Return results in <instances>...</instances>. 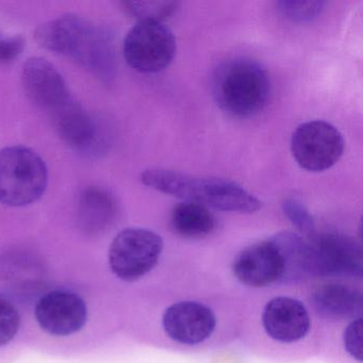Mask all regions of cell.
<instances>
[{
	"instance_id": "5b68a950",
	"label": "cell",
	"mask_w": 363,
	"mask_h": 363,
	"mask_svg": "<svg viewBox=\"0 0 363 363\" xmlns=\"http://www.w3.org/2000/svg\"><path fill=\"white\" fill-rule=\"evenodd\" d=\"M177 50L175 35L160 21H138L127 33L123 54L129 67L139 73L164 71Z\"/></svg>"
},
{
	"instance_id": "8fae6325",
	"label": "cell",
	"mask_w": 363,
	"mask_h": 363,
	"mask_svg": "<svg viewBox=\"0 0 363 363\" xmlns=\"http://www.w3.org/2000/svg\"><path fill=\"white\" fill-rule=\"evenodd\" d=\"M162 326L174 341L196 345L211 337L216 330V318L209 307L199 301H178L165 310Z\"/></svg>"
},
{
	"instance_id": "ffe728a7",
	"label": "cell",
	"mask_w": 363,
	"mask_h": 363,
	"mask_svg": "<svg viewBox=\"0 0 363 363\" xmlns=\"http://www.w3.org/2000/svg\"><path fill=\"white\" fill-rule=\"evenodd\" d=\"M282 210L288 220L301 235H314V220L305 203L296 196H288L282 201Z\"/></svg>"
},
{
	"instance_id": "cb8c5ba5",
	"label": "cell",
	"mask_w": 363,
	"mask_h": 363,
	"mask_svg": "<svg viewBox=\"0 0 363 363\" xmlns=\"http://www.w3.org/2000/svg\"><path fill=\"white\" fill-rule=\"evenodd\" d=\"M25 42L21 37H1L0 35V62L9 63L21 56Z\"/></svg>"
},
{
	"instance_id": "2e32d148",
	"label": "cell",
	"mask_w": 363,
	"mask_h": 363,
	"mask_svg": "<svg viewBox=\"0 0 363 363\" xmlns=\"http://www.w3.org/2000/svg\"><path fill=\"white\" fill-rule=\"evenodd\" d=\"M281 265L280 284L301 281L310 274L309 244L301 235L281 231L269 239Z\"/></svg>"
},
{
	"instance_id": "7402d4cb",
	"label": "cell",
	"mask_w": 363,
	"mask_h": 363,
	"mask_svg": "<svg viewBox=\"0 0 363 363\" xmlns=\"http://www.w3.org/2000/svg\"><path fill=\"white\" fill-rule=\"evenodd\" d=\"M21 316L13 303L0 297V346L11 342L20 329Z\"/></svg>"
},
{
	"instance_id": "3957f363",
	"label": "cell",
	"mask_w": 363,
	"mask_h": 363,
	"mask_svg": "<svg viewBox=\"0 0 363 363\" xmlns=\"http://www.w3.org/2000/svg\"><path fill=\"white\" fill-rule=\"evenodd\" d=\"M212 93L218 107L229 116L252 118L267 107L271 82L256 61L235 58L222 63L214 72Z\"/></svg>"
},
{
	"instance_id": "277c9868",
	"label": "cell",
	"mask_w": 363,
	"mask_h": 363,
	"mask_svg": "<svg viewBox=\"0 0 363 363\" xmlns=\"http://www.w3.org/2000/svg\"><path fill=\"white\" fill-rule=\"evenodd\" d=\"M48 184V167L37 152L22 145L0 150V203L31 205L43 196Z\"/></svg>"
},
{
	"instance_id": "9a60e30c",
	"label": "cell",
	"mask_w": 363,
	"mask_h": 363,
	"mask_svg": "<svg viewBox=\"0 0 363 363\" xmlns=\"http://www.w3.org/2000/svg\"><path fill=\"white\" fill-rule=\"evenodd\" d=\"M311 303L318 315L331 320L356 318L362 310V296L356 289L344 284L329 282L316 288Z\"/></svg>"
},
{
	"instance_id": "5bb4252c",
	"label": "cell",
	"mask_w": 363,
	"mask_h": 363,
	"mask_svg": "<svg viewBox=\"0 0 363 363\" xmlns=\"http://www.w3.org/2000/svg\"><path fill=\"white\" fill-rule=\"evenodd\" d=\"M61 139L80 154H94L101 147V128L77 101H72L50 118Z\"/></svg>"
},
{
	"instance_id": "6da1fadb",
	"label": "cell",
	"mask_w": 363,
	"mask_h": 363,
	"mask_svg": "<svg viewBox=\"0 0 363 363\" xmlns=\"http://www.w3.org/2000/svg\"><path fill=\"white\" fill-rule=\"evenodd\" d=\"M38 43L50 52L65 55L104 82L113 78L116 52L109 33L78 16H61L40 26Z\"/></svg>"
},
{
	"instance_id": "d6986e66",
	"label": "cell",
	"mask_w": 363,
	"mask_h": 363,
	"mask_svg": "<svg viewBox=\"0 0 363 363\" xmlns=\"http://www.w3.org/2000/svg\"><path fill=\"white\" fill-rule=\"evenodd\" d=\"M326 3L324 1H295L284 0L277 1L276 8L280 16L293 23H310L322 13Z\"/></svg>"
},
{
	"instance_id": "ac0fdd59",
	"label": "cell",
	"mask_w": 363,
	"mask_h": 363,
	"mask_svg": "<svg viewBox=\"0 0 363 363\" xmlns=\"http://www.w3.org/2000/svg\"><path fill=\"white\" fill-rule=\"evenodd\" d=\"M174 233L186 239L207 237L216 227V218L206 206L193 201L177 203L171 212Z\"/></svg>"
},
{
	"instance_id": "44dd1931",
	"label": "cell",
	"mask_w": 363,
	"mask_h": 363,
	"mask_svg": "<svg viewBox=\"0 0 363 363\" xmlns=\"http://www.w3.org/2000/svg\"><path fill=\"white\" fill-rule=\"evenodd\" d=\"M127 10L139 21L152 20L164 22L165 18L175 13L177 3L173 1H140L126 3Z\"/></svg>"
},
{
	"instance_id": "ba28073f",
	"label": "cell",
	"mask_w": 363,
	"mask_h": 363,
	"mask_svg": "<svg viewBox=\"0 0 363 363\" xmlns=\"http://www.w3.org/2000/svg\"><path fill=\"white\" fill-rule=\"evenodd\" d=\"M309 244L310 273L329 277H360L363 258L360 244L346 235H313Z\"/></svg>"
},
{
	"instance_id": "8992f818",
	"label": "cell",
	"mask_w": 363,
	"mask_h": 363,
	"mask_svg": "<svg viewBox=\"0 0 363 363\" xmlns=\"http://www.w3.org/2000/svg\"><path fill=\"white\" fill-rule=\"evenodd\" d=\"M162 250V238L155 231L138 227L123 229L110 245V269L120 279L135 281L156 267Z\"/></svg>"
},
{
	"instance_id": "30bf717a",
	"label": "cell",
	"mask_w": 363,
	"mask_h": 363,
	"mask_svg": "<svg viewBox=\"0 0 363 363\" xmlns=\"http://www.w3.org/2000/svg\"><path fill=\"white\" fill-rule=\"evenodd\" d=\"M35 315L44 331L57 337H65L82 330L88 320V307L76 293L56 290L40 298Z\"/></svg>"
},
{
	"instance_id": "603a6c76",
	"label": "cell",
	"mask_w": 363,
	"mask_h": 363,
	"mask_svg": "<svg viewBox=\"0 0 363 363\" xmlns=\"http://www.w3.org/2000/svg\"><path fill=\"white\" fill-rule=\"evenodd\" d=\"M362 318H354L343 333L346 352L359 362L362 361Z\"/></svg>"
},
{
	"instance_id": "52a82bcc",
	"label": "cell",
	"mask_w": 363,
	"mask_h": 363,
	"mask_svg": "<svg viewBox=\"0 0 363 363\" xmlns=\"http://www.w3.org/2000/svg\"><path fill=\"white\" fill-rule=\"evenodd\" d=\"M343 135L330 123L310 121L297 126L291 138V152L297 164L312 173L331 169L344 152Z\"/></svg>"
},
{
	"instance_id": "7c38bea8",
	"label": "cell",
	"mask_w": 363,
	"mask_h": 363,
	"mask_svg": "<svg viewBox=\"0 0 363 363\" xmlns=\"http://www.w3.org/2000/svg\"><path fill=\"white\" fill-rule=\"evenodd\" d=\"M262 325L267 335L275 341L294 343L307 335L310 316L298 299L275 297L263 310Z\"/></svg>"
},
{
	"instance_id": "7a4b0ae2",
	"label": "cell",
	"mask_w": 363,
	"mask_h": 363,
	"mask_svg": "<svg viewBox=\"0 0 363 363\" xmlns=\"http://www.w3.org/2000/svg\"><path fill=\"white\" fill-rule=\"evenodd\" d=\"M140 179L144 186L159 192L220 211L254 213L263 205L243 186L224 178L197 177L156 167L142 172Z\"/></svg>"
},
{
	"instance_id": "9c48e42d",
	"label": "cell",
	"mask_w": 363,
	"mask_h": 363,
	"mask_svg": "<svg viewBox=\"0 0 363 363\" xmlns=\"http://www.w3.org/2000/svg\"><path fill=\"white\" fill-rule=\"evenodd\" d=\"M22 82L27 96L50 118L73 101L62 75L45 59H28L23 65Z\"/></svg>"
},
{
	"instance_id": "e0dca14e",
	"label": "cell",
	"mask_w": 363,
	"mask_h": 363,
	"mask_svg": "<svg viewBox=\"0 0 363 363\" xmlns=\"http://www.w3.org/2000/svg\"><path fill=\"white\" fill-rule=\"evenodd\" d=\"M116 201L105 189L88 186L78 196V223L84 231L97 233L113 223L116 216Z\"/></svg>"
},
{
	"instance_id": "4fadbf2b",
	"label": "cell",
	"mask_w": 363,
	"mask_h": 363,
	"mask_svg": "<svg viewBox=\"0 0 363 363\" xmlns=\"http://www.w3.org/2000/svg\"><path fill=\"white\" fill-rule=\"evenodd\" d=\"M233 275L241 284L263 288L279 282L281 265L269 240L252 244L238 254L233 263Z\"/></svg>"
}]
</instances>
